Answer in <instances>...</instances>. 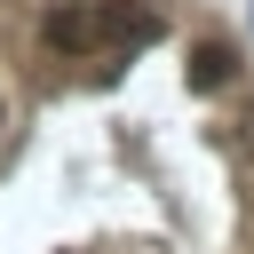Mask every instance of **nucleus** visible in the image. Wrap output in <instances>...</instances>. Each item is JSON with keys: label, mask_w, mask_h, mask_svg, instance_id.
Segmentation results:
<instances>
[{"label": "nucleus", "mask_w": 254, "mask_h": 254, "mask_svg": "<svg viewBox=\"0 0 254 254\" xmlns=\"http://www.w3.org/2000/svg\"><path fill=\"white\" fill-rule=\"evenodd\" d=\"M40 32L64 56H95V48H151L159 40V16L151 8H127V0H64V8H48Z\"/></svg>", "instance_id": "f257e3e1"}, {"label": "nucleus", "mask_w": 254, "mask_h": 254, "mask_svg": "<svg viewBox=\"0 0 254 254\" xmlns=\"http://www.w3.org/2000/svg\"><path fill=\"white\" fill-rule=\"evenodd\" d=\"M230 64H238V56H230L222 40H206V48L190 56V87H222V79H230Z\"/></svg>", "instance_id": "f03ea898"}]
</instances>
